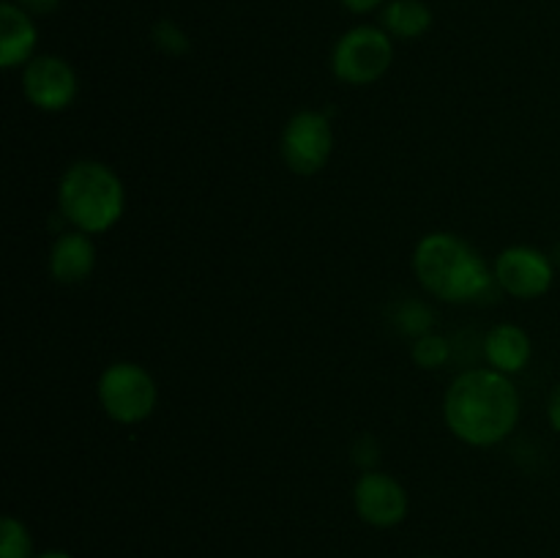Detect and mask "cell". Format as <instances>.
I'll return each instance as SVG.
<instances>
[{
    "label": "cell",
    "instance_id": "cell-1",
    "mask_svg": "<svg viewBox=\"0 0 560 558\" xmlns=\"http://www.w3.org/2000/svg\"><path fill=\"white\" fill-rule=\"evenodd\" d=\"M446 427L468 446H495L506 441L520 421V392L512 375L474 367L459 372L443 397Z\"/></svg>",
    "mask_w": 560,
    "mask_h": 558
},
{
    "label": "cell",
    "instance_id": "cell-2",
    "mask_svg": "<svg viewBox=\"0 0 560 558\" xmlns=\"http://www.w3.org/2000/svg\"><path fill=\"white\" fill-rule=\"evenodd\" d=\"M413 271L427 293L448 304L481 299L495 282V274L476 246L454 233L424 235L416 244Z\"/></svg>",
    "mask_w": 560,
    "mask_h": 558
},
{
    "label": "cell",
    "instance_id": "cell-3",
    "mask_svg": "<svg viewBox=\"0 0 560 558\" xmlns=\"http://www.w3.org/2000/svg\"><path fill=\"white\" fill-rule=\"evenodd\" d=\"M60 217L88 235L107 233L126 211V189L109 164L80 159L71 164L58 184Z\"/></svg>",
    "mask_w": 560,
    "mask_h": 558
},
{
    "label": "cell",
    "instance_id": "cell-4",
    "mask_svg": "<svg viewBox=\"0 0 560 558\" xmlns=\"http://www.w3.org/2000/svg\"><path fill=\"white\" fill-rule=\"evenodd\" d=\"M98 403L118 425H140L156 410L159 386L145 367L135 361H115L98 377Z\"/></svg>",
    "mask_w": 560,
    "mask_h": 558
},
{
    "label": "cell",
    "instance_id": "cell-5",
    "mask_svg": "<svg viewBox=\"0 0 560 558\" xmlns=\"http://www.w3.org/2000/svg\"><path fill=\"white\" fill-rule=\"evenodd\" d=\"M394 63V42L383 27L359 25L339 36L331 53V69L337 80L348 85H372L388 74Z\"/></svg>",
    "mask_w": 560,
    "mask_h": 558
},
{
    "label": "cell",
    "instance_id": "cell-6",
    "mask_svg": "<svg viewBox=\"0 0 560 558\" xmlns=\"http://www.w3.org/2000/svg\"><path fill=\"white\" fill-rule=\"evenodd\" d=\"M334 151V129L326 113L301 109L282 131V159L295 175H315L328 164Z\"/></svg>",
    "mask_w": 560,
    "mask_h": 558
},
{
    "label": "cell",
    "instance_id": "cell-7",
    "mask_svg": "<svg viewBox=\"0 0 560 558\" xmlns=\"http://www.w3.org/2000/svg\"><path fill=\"white\" fill-rule=\"evenodd\" d=\"M22 91L25 98L36 109L44 113H60L71 107L80 91L74 66L60 55H36L31 63L22 69Z\"/></svg>",
    "mask_w": 560,
    "mask_h": 558
},
{
    "label": "cell",
    "instance_id": "cell-8",
    "mask_svg": "<svg viewBox=\"0 0 560 558\" xmlns=\"http://www.w3.org/2000/svg\"><path fill=\"white\" fill-rule=\"evenodd\" d=\"M495 282L506 290L514 299H539L547 290L552 288V279H556V266H552L550 257L545 255L536 246H509L501 255L495 257Z\"/></svg>",
    "mask_w": 560,
    "mask_h": 558
},
{
    "label": "cell",
    "instance_id": "cell-9",
    "mask_svg": "<svg viewBox=\"0 0 560 558\" xmlns=\"http://www.w3.org/2000/svg\"><path fill=\"white\" fill-rule=\"evenodd\" d=\"M353 507L372 528H394L408 518V492L392 474L372 468L359 476L353 487Z\"/></svg>",
    "mask_w": 560,
    "mask_h": 558
},
{
    "label": "cell",
    "instance_id": "cell-10",
    "mask_svg": "<svg viewBox=\"0 0 560 558\" xmlns=\"http://www.w3.org/2000/svg\"><path fill=\"white\" fill-rule=\"evenodd\" d=\"M38 31L33 16L14 0L0 3V66L3 69H25L36 58Z\"/></svg>",
    "mask_w": 560,
    "mask_h": 558
},
{
    "label": "cell",
    "instance_id": "cell-11",
    "mask_svg": "<svg viewBox=\"0 0 560 558\" xmlns=\"http://www.w3.org/2000/svg\"><path fill=\"white\" fill-rule=\"evenodd\" d=\"M96 268V246L82 230H69L55 239L49 249V274L58 284H80Z\"/></svg>",
    "mask_w": 560,
    "mask_h": 558
},
{
    "label": "cell",
    "instance_id": "cell-12",
    "mask_svg": "<svg viewBox=\"0 0 560 558\" xmlns=\"http://www.w3.org/2000/svg\"><path fill=\"white\" fill-rule=\"evenodd\" d=\"M481 348H485L487 364L503 375L525 370L530 361V350H534L528 332L517 323H501V326L490 328Z\"/></svg>",
    "mask_w": 560,
    "mask_h": 558
},
{
    "label": "cell",
    "instance_id": "cell-13",
    "mask_svg": "<svg viewBox=\"0 0 560 558\" xmlns=\"http://www.w3.org/2000/svg\"><path fill=\"white\" fill-rule=\"evenodd\" d=\"M381 22L383 31L392 38L413 42V38H421L424 33H430L435 14H432V9L424 0H388L381 14Z\"/></svg>",
    "mask_w": 560,
    "mask_h": 558
},
{
    "label": "cell",
    "instance_id": "cell-14",
    "mask_svg": "<svg viewBox=\"0 0 560 558\" xmlns=\"http://www.w3.org/2000/svg\"><path fill=\"white\" fill-rule=\"evenodd\" d=\"M0 558H33L31 531L11 514H5L0 523Z\"/></svg>",
    "mask_w": 560,
    "mask_h": 558
},
{
    "label": "cell",
    "instance_id": "cell-15",
    "mask_svg": "<svg viewBox=\"0 0 560 558\" xmlns=\"http://www.w3.org/2000/svg\"><path fill=\"white\" fill-rule=\"evenodd\" d=\"M410 356H413L421 370H438V367L448 364V359H452V342L441 334H424L413 342Z\"/></svg>",
    "mask_w": 560,
    "mask_h": 558
},
{
    "label": "cell",
    "instance_id": "cell-16",
    "mask_svg": "<svg viewBox=\"0 0 560 558\" xmlns=\"http://www.w3.org/2000/svg\"><path fill=\"white\" fill-rule=\"evenodd\" d=\"M397 326L405 334H410V337H424V334H430L432 326V310L421 304V301L408 299L405 304L397 306Z\"/></svg>",
    "mask_w": 560,
    "mask_h": 558
},
{
    "label": "cell",
    "instance_id": "cell-17",
    "mask_svg": "<svg viewBox=\"0 0 560 558\" xmlns=\"http://www.w3.org/2000/svg\"><path fill=\"white\" fill-rule=\"evenodd\" d=\"M151 38L162 53L175 55V58H178V55H186L191 49V42L184 33V27L175 25L173 20H159L156 25H153Z\"/></svg>",
    "mask_w": 560,
    "mask_h": 558
},
{
    "label": "cell",
    "instance_id": "cell-18",
    "mask_svg": "<svg viewBox=\"0 0 560 558\" xmlns=\"http://www.w3.org/2000/svg\"><path fill=\"white\" fill-rule=\"evenodd\" d=\"M14 3L31 16H49L60 9V0H14Z\"/></svg>",
    "mask_w": 560,
    "mask_h": 558
},
{
    "label": "cell",
    "instance_id": "cell-19",
    "mask_svg": "<svg viewBox=\"0 0 560 558\" xmlns=\"http://www.w3.org/2000/svg\"><path fill=\"white\" fill-rule=\"evenodd\" d=\"M547 419H550V427L560 432V381L552 386L550 397H547Z\"/></svg>",
    "mask_w": 560,
    "mask_h": 558
},
{
    "label": "cell",
    "instance_id": "cell-20",
    "mask_svg": "<svg viewBox=\"0 0 560 558\" xmlns=\"http://www.w3.org/2000/svg\"><path fill=\"white\" fill-rule=\"evenodd\" d=\"M339 3L348 11H353V14H370V11H375L377 5H383L386 0H339Z\"/></svg>",
    "mask_w": 560,
    "mask_h": 558
},
{
    "label": "cell",
    "instance_id": "cell-21",
    "mask_svg": "<svg viewBox=\"0 0 560 558\" xmlns=\"http://www.w3.org/2000/svg\"><path fill=\"white\" fill-rule=\"evenodd\" d=\"M33 558H74V556H71V553H66V550H44V553H38V556H33Z\"/></svg>",
    "mask_w": 560,
    "mask_h": 558
},
{
    "label": "cell",
    "instance_id": "cell-22",
    "mask_svg": "<svg viewBox=\"0 0 560 558\" xmlns=\"http://www.w3.org/2000/svg\"><path fill=\"white\" fill-rule=\"evenodd\" d=\"M421 558H438V556H421Z\"/></svg>",
    "mask_w": 560,
    "mask_h": 558
}]
</instances>
